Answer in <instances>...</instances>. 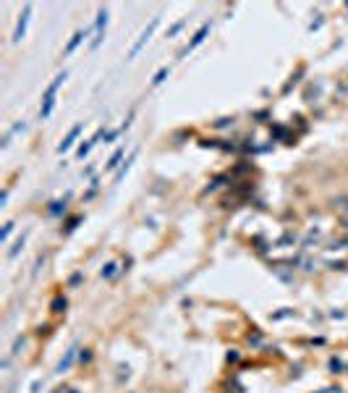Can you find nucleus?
Wrapping results in <instances>:
<instances>
[{"instance_id":"7ed1b4c3","label":"nucleus","mask_w":348,"mask_h":393,"mask_svg":"<svg viewBox=\"0 0 348 393\" xmlns=\"http://www.w3.org/2000/svg\"><path fill=\"white\" fill-rule=\"evenodd\" d=\"M209 32H212V24H209V22H205V24H202V26H199V29H196V32H194V37L189 40V45H186L184 50L178 53V58H186V55H189V53H194L196 47H199V45L205 43L207 37H209Z\"/></svg>"},{"instance_id":"f8f14e48","label":"nucleus","mask_w":348,"mask_h":393,"mask_svg":"<svg viewBox=\"0 0 348 393\" xmlns=\"http://www.w3.org/2000/svg\"><path fill=\"white\" fill-rule=\"evenodd\" d=\"M330 205L335 210H343V213H348V194H338L330 199Z\"/></svg>"},{"instance_id":"a211bd4d","label":"nucleus","mask_w":348,"mask_h":393,"mask_svg":"<svg viewBox=\"0 0 348 393\" xmlns=\"http://www.w3.org/2000/svg\"><path fill=\"white\" fill-rule=\"evenodd\" d=\"M53 312H55V315H61V312H65V299H61V296L55 299V302H53Z\"/></svg>"},{"instance_id":"4be33fe9","label":"nucleus","mask_w":348,"mask_h":393,"mask_svg":"<svg viewBox=\"0 0 348 393\" xmlns=\"http://www.w3.org/2000/svg\"><path fill=\"white\" fill-rule=\"evenodd\" d=\"M24 344H26L24 339H16V341H13V351H11V354H19V349H24Z\"/></svg>"},{"instance_id":"0eeeda50","label":"nucleus","mask_w":348,"mask_h":393,"mask_svg":"<svg viewBox=\"0 0 348 393\" xmlns=\"http://www.w3.org/2000/svg\"><path fill=\"white\" fill-rule=\"evenodd\" d=\"M102 137H105V129H97V131H95V137H92V139H87V142L79 144L77 157H87V155L92 153V147H95V144H97L100 139H102Z\"/></svg>"},{"instance_id":"f3484780","label":"nucleus","mask_w":348,"mask_h":393,"mask_svg":"<svg viewBox=\"0 0 348 393\" xmlns=\"http://www.w3.org/2000/svg\"><path fill=\"white\" fill-rule=\"evenodd\" d=\"M186 26V19H181V22H175L173 26H171V29H168V37H175V34L181 32V29H184Z\"/></svg>"},{"instance_id":"6ab92c4d","label":"nucleus","mask_w":348,"mask_h":393,"mask_svg":"<svg viewBox=\"0 0 348 393\" xmlns=\"http://www.w3.org/2000/svg\"><path fill=\"white\" fill-rule=\"evenodd\" d=\"M61 210H65V199H63V202H53V205L47 208V213H50V215H58Z\"/></svg>"},{"instance_id":"aec40b11","label":"nucleus","mask_w":348,"mask_h":393,"mask_svg":"<svg viewBox=\"0 0 348 393\" xmlns=\"http://www.w3.org/2000/svg\"><path fill=\"white\" fill-rule=\"evenodd\" d=\"M13 226H16V223H6V229H3V241H8V239H11Z\"/></svg>"},{"instance_id":"6e6552de","label":"nucleus","mask_w":348,"mask_h":393,"mask_svg":"<svg viewBox=\"0 0 348 393\" xmlns=\"http://www.w3.org/2000/svg\"><path fill=\"white\" fill-rule=\"evenodd\" d=\"M77 357H79V346H71V349L65 351L63 360L58 362V370H55V372H61V375H63V372H68V370H71V364L77 362Z\"/></svg>"},{"instance_id":"9b49d317","label":"nucleus","mask_w":348,"mask_h":393,"mask_svg":"<svg viewBox=\"0 0 348 393\" xmlns=\"http://www.w3.org/2000/svg\"><path fill=\"white\" fill-rule=\"evenodd\" d=\"M123 157H126V150H116V153L110 155V160H108V163H105V171H116V168H118V165H120V160H123Z\"/></svg>"},{"instance_id":"f257e3e1","label":"nucleus","mask_w":348,"mask_h":393,"mask_svg":"<svg viewBox=\"0 0 348 393\" xmlns=\"http://www.w3.org/2000/svg\"><path fill=\"white\" fill-rule=\"evenodd\" d=\"M65 79H68V71H61L58 77L47 84V89H45V95H42V108H40V118L47 121L50 116H53V110H55V95H58V89L63 87L65 84Z\"/></svg>"},{"instance_id":"39448f33","label":"nucleus","mask_w":348,"mask_h":393,"mask_svg":"<svg viewBox=\"0 0 348 393\" xmlns=\"http://www.w3.org/2000/svg\"><path fill=\"white\" fill-rule=\"evenodd\" d=\"M108 19H110V13H108V8H100L97 11V22H95V40H92V50H97L100 45H102V40H105V29H108Z\"/></svg>"},{"instance_id":"20e7f679","label":"nucleus","mask_w":348,"mask_h":393,"mask_svg":"<svg viewBox=\"0 0 348 393\" xmlns=\"http://www.w3.org/2000/svg\"><path fill=\"white\" fill-rule=\"evenodd\" d=\"M29 22H32V6L26 3L24 6V11H22V16H19V22H16V29H13V45H19L26 37V26H29Z\"/></svg>"},{"instance_id":"423d86ee","label":"nucleus","mask_w":348,"mask_h":393,"mask_svg":"<svg viewBox=\"0 0 348 393\" xmlns=\"http://www.w3.org/2000/svg\"><path fill=\"white\" fill-rule=\"evenodd\" d=\"M81 129H84L81 123H77V126H71V131H68V134H65L63 139H61V144H58V153H61V155H65V153H68V150H71V147L77 144L79 134H81Z\"/></svg>"},{"instance_id":"ddd939ff","label":"nucleus","mask_w":348,"mask_h":393,"mask_svg":"<svg viewBox=\"0 0 348 393\" xmlns=\"http://www.w3.org/2000/svg\"><path fill=\"white\" fill-rule=\"evenodd\" d=\"M168 74H171V68L168 66H163V68H157V74L152 77V87H160L165 79H168Z\"/></svg>"},{"instance_id":"f03ea898","label":"nucleus","mask_w":348,"mask_h":393,"mask_svg":"<svg viewBox=\"0 0 348 393\" xmlns=\"http://www.w3.org/2000/svg\"><path fill=\"white\" fill-rule=\"evenodd\" d=\"M157 26H160V19H152V22L147 24V29H144V32L139 34V40L131 45V50H129V55H126V61H134L136 55L142 53V47H144L147 43H150V40H152V34L157 32Z\"/></svg>"},{"instance_id":"9d476101","label":"nucleus","mask_w":348,"mask_h":393,"mask_svg":"<svg viewBox=\"0 0 348 393\" xmlns=\"http://www.w3.org/2000/svg\"><path fill=\"white\" fill-rule=\"evenodd\" d=\"M134 160H136V150H134V153L129 155V160H126V163H123V165L118 168V174H116V178H113V184H120V181L126 178V174H129L131 165H134Z\"/></svg>"},{"instance_id":"412c9836","label":"nucleus","mask_w":348,"mask_h":393,"mask_svg":"<svg viewBox=\"0 0 348 393\" xmlns=\"http://www.w3.org/2000/svg\"><path fill=\"white\" fill-rule=\"evenodd\" d=\"M89 360H92V351H89V349H84L81 354H79V362H81V364H87Z\"/></svg>"},{"instance_id":"4468645a","label":"nucleus","mask_w":348,"mask_h":393,"mask_svg":"<svg viewBox=\"0 0 348 393\" xmlns=\"http://www.w3.org/2000/svg\"><path fill=\"white\" fill-rule=\"evenodd\" d=\"M26 236H29V231H24L22 236H19V241H16V244L11 247V252H8V257H16V254L24 249V244H26Z\"/></svg>"},{"instance_id":"2eb2a0df","label":"nucleus","mask_w":348,"mask_h":393,"mask_svg":"<svg viewBox=\"0 0 348 393\" xmlns=\"http://www.w3.org/2000/svg\"><path fill=\"white\" fill-rule=\"evenodd\" d=\"M100 275H102V278H113V275H116V262H108V265L100 270Z\"/></svg>"},{"instance_id":"1a4fd4ad","label":"nucleus","mask_w":348,"mask_h":393,"mask_svg":"<svg viewBox=\"0 0 348 393\" xmlns=\"http://www.w3.org/2000/svg\"><path fill=\"white\" fill-rule=\"evenodd\" d=\"M87 37H89V29H79V32H74V37H71V40H68V45H65V55L77 53V47L84 43Z\"/></svg>"},{"instance_id":"dca6fc26","label":"nucleus","mask_w":348,"mask_h":393,"mask_svg":"<svg viewBox=\"0 0 348 393\" xmlns=\"http://www.w3.org/2000/svg\"><path fill=\"white\" fill-rule=\"evenodd\" d=\"M120 131H123V129H110V131H105V144H113V142H116Z\"/></svg>"}]
</instances>
